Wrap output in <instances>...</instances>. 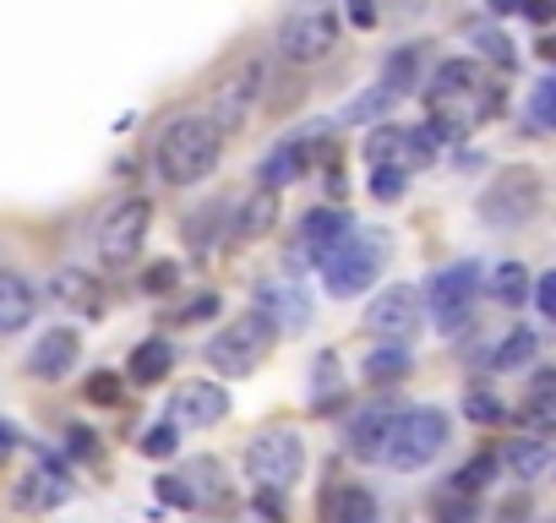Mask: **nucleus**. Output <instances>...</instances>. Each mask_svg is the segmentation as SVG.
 <instances>
[{"mask_svg": "<svg viewBox=\"0 0 556 523\" xmlns=\"http://www.w3.org/2000/svg\"><path fill=\"white\" fill-rule=\"evenodd\" d=\"M502 104H507V93L496 88V77L475 61V55H453V61H442L437 72H431V82H426V126L442 137V142H458V137H469L475 126H485L491 115H502Z\"/></svg>", "mask_w": 556, "mask_h": 523, "instance_id": "1", "label": "nucleus"}, {"mask_svg": "<svg viewBox=\"0 0 556 523\" xmlns=\"http://www.w3.org/2000/svg\"><path fill=\"white\" fill-rule=\"evenodd\" d=\"M218 158H224V137L213 131L207 115H175V120H164V131L153 142V169L175 191L202 186L218 169Z\"/></svg>", "mask_w": 556, "mask_h": 523, "instance_id": "2", "label": "nucleus"}, {"mask_svg": "<svg viewBox=\"0 0 556 523\" xmlns=\"http://www.w3.org/2000/svg\"><path fill=\"white\" fill-rule=\"evenodd\" d=\"M339 34H344V17L333 0H295L273 28V50L290 66H317L339 50Z\"/></svg>", "mask_w": 556, "mask_h": 523, "instance_id": "3", "label": "nucleus"}, {"mask_svg": "<svg viewBox=\"0 0 556 523\" xmlns=\"http://www.w3.org/2000/svg\"><path fill=\"white\" fill-rule=\"evenodd\" d=\"M447 436H453V425H447V414H442L437 404L393 409L377 463H388V469H399V474H415V469H426V463L447 447Z\"/></svg>", "mask_w": 556, "mask_h": 523, "instance_id": "4", "label": "nucleus"}, {"mask_svg": "<svg viewBox=\"0 0 556 523\" xmlns=\"http://www.w3.org/2000/svg\"><path fill=\"white\" fill-rule=\"evenodd\" d=\"M382 262H388V234L355 224V234L339 240V245L317 262V273H323V290H328L333 301H355V295H366V290L377 284Z\"/></svg>", "mask_w": 556, "mask_h": 523, "instance_id": "5", "label": "nucleus"}, {"mask_svg": "<svg viewBox=\"0 0 556 523\" xmlns=\"http://www.w3.org/2000/svg\"><path fill=\"white\" fill-rule=\"evenodd\" d=\"M245 474H251V490L256 496H290L306 474V436L301 431H262L251 447H245Z\"/></svg>", "mask_w": 556, "mask_h": 523, "instance_id": "6", "label": "nucleus"}, {"mask_svg": "<svg viewBox=\"0 0 556 523\" xmlns=\"http://www.w3.org/2000/svg\"><path fill=\"white\" fill-rule=\"evenodd\" d=\"M273 322L267 317H256V311H245V317H235L229 328H218L213 339H207V349H202V360L218 371V377H251L262 360H267V349H273Z\"/></svg>", "mask_w": 556, "mask_h": 523, "instance_id": "7", "label": "nucleus"}, {"mask_svg": "<svg viewBox=\"0 0 556 523\" xmlns=\"http://www.w3.org/2000/svg\"><path fill=\"white\" fill-rule=\"evenodd\" d=\"M540 175L534 169H502L485 191H480V202H475V213L491 224V229H518V224H529L534 213H540Z\"/></svg>", "mask_w": 556, "mask_h": 523, "instance_id": "8", "label": "nucleus"}, {"mask_svg": "<svg viewBox=\"0 0 556 523\" xmlns=\"http://www.w3.org/2000/svg\"><path fill=\"white\" fill-rule=\"evenodd\" d=\"M475 295H480V268L475 262H453V268L431 273L420 301H426V317L442 328V333H458L469 317H475Z\"/></svg>", "mask_w": 556, "mask_h": 523, "instance_id": "9", "label": "nucleus"}, {"mask_svg": "<svg viewBox=\"0 0 556 523\" xmlns=\"http://www.w3.org/2000/svg\"><path fill=\"white\" fill-rule=\"evenodd\" d=\"M437 153H442V137L431 126H377L366 137L371 169H404V175H415V169L437 164Z\"/></svg>", "mask_w": 556, "mask_h": 523, "instance_id": "10", "label": "nucleus"}, {"mask_svg": "<svg viewBox=\"0 0 556 523\" xmlns=\"http://www.w3.org/2000/svg\"><path fill=\"white\" fill-rule=\"evenodd\" d=\"M153 229V202L148 196H121L104 218H99V256L110 268H126V262L142 256V240Z\"/></svg>", "mask_w": 556, "mask_h": 523, "instance_id": "11", "label": "nucleus"}, {"mask_svg": "<svg viewBox=\"0 0 556 523\" xmlns=\"http://www.w3.org/2000/svg\"><path fill=\"white\" fill-rule=\"evenodd\" d=\"M262 93H267V61H240V66L213 88V110H207L213 131H218V137H224V131H240V126L256 115Z\"/></svg>", "mask_w": 556, "mask_h": 523, "instance_id": "12", "label": "nucleus"}, {"mask_svg": "<svg viewBox=\"0 0 556 523\" xmlns=\"http://www.w3.org/2000/svg\"><path fill=\"white\" fill-rule=\"evenodd\" d=\"M420 322H426V301H420V290H409V284L377 290L371 306H366V317H361V328H366L371 339H382V344H409V339L420 333Z\"/></svg>", "mask_w": 556, "mask_h": 523, "instance_id": "13", "label": "nucleus"}, {"mask_svg": "<svg viewBox=\"0 0 556 523\" xmlns=\"http://www.w3.org/2000/svg\"><path fill=\"white\" fill-rule=\"evenodd\" d=\"M350 234H355V218H350L344 207H312V213L301 218V234H295L290 256H285L290 279H295V273H312L317 262H323L339 240H350Z\"/></svg>", "mask_w": 556, "mask_h": 523, "instance_id": "14", "label": "nucleus"}, {"mask_svg": "<svg viewBox=\"0 0 556 523\" xmlns=\"http://www.w3.org/2000/svg\"><path fill=\"white\" fill-rule=\"evenodd\" d=\"M72 490H77V480H72V469L55 458V452H34V469L12 485V507L17 512H55L61 501H72Z\"/></svg>", "mask_w": 556, "mask_h": 523, "instance_id": "15", "label": "nucleus"}, {"mask_svg": "<svg viewBox=\"0 0 556 523\" xmlns=\"http://www.w3.org/2000/svg\"><path fill=\"white\" fill-rule=\"evenodd\" d=\"M251 311L267 317L273 333H301V328L312 322V295H306L295 279H267V284H256Z\"/></svg>", "mask_w": 556, "mask_h": 523, "instance_id": "16", "label": "nucleus"}, {"mask_svg": "<svg viewBox=\"0 0 556 523\" xmlns=\"http://www.w3.org/2000/svg\"><path fill=\"white\" fill-rule=\"evenodd\" d=\"M180 431H207V425H218L224 414H229V393L218 387V382H180L175 393H169V409H164Z\"/></svg>", "mask_w": 556, "mask_h": 523, "instance_id": "17", "label": "nucleus"}, {"mask_svg": "<svg viewBox=\"0 0 556 523\" xmlns=\"http://www.w3.org/2000/svg\"><path fill=\"white\" fill-rule=\"evenodd\" d=\"M77 349H83L77 328H45L39 344L28 349V377H39V382H61V377L77 366Z\"/></svg>", "mask_w": 556, "mask_h": 523, "instance_id": "18", "label": "nucleus"}, {"mask_svg": "<svg viewBox=\"0 0 556 523\" xmlns=\"http://www.w3.org/2000/svg\"><path fill=\"white\" fill-rule=\"evenodd\" d=\"M273 224H278V191L256 186L245 202H235V213H229V240H235V245L262 240V234H273Z\"/></svg>", "mask_w": 556, "mask_h": 523, "instance_id": "19", "label": "nucleus"}, {"mask_svg": "<svg viewBox=\"0 0 556 523\" xmlns=\"http://www.w3.org/2000/svg\"><path fill=\"white\" fill-rule=\"evenodd\" d=\"M50 301H55L61 311L104 317V284H99L93 273H83V268H61V273L50 279Z\"/></svg>", "mask_w": 556, "mask_h": 523, "instance_id": "20", "label": "nucleus"}, {"mask_svg": "<svg viewBox=\"0 0 556 523\" xmlns=\"http://www.w3.org/2000/svg\"><path fill=\"white\" fill-rule=\"evenodd\" d=\"M34 311H39V290H34L23 273L0 268V339L23 333V328L34 322Z\"/></svg>", "mask_w": 556, "mask_h": 523, "instance_id": "21", "label": "nucleus"}, {"mask_svg": "<svg viewBox=\"0 0 556 523\" xmlns=\"http://www.w3.org/2000/svg\"><path fill=\"white\" fill-rule=\"evenodd\" d=\"M388 420H393V409H388V404H371V409H361V414L344 425V452H350V458H366V463H377V458H382Z\"/></svg>", "mask_w": 556, "mask_h": 523, "instance_id": "22", "label": "nucleus"}, {"mask_svg": "<svg viewBox=\"0 0 556 523\" xmlns=\"http://www.w3.org/2000/svg\"><path fill=\"white\" fill-rule=\"evenodd\" d=\"M377 88H382V99H388V104L409 99V93L420 88V44H404V50H393V55L382 61V77H377Z\"/></svg>", "mask_w": 556, "mask_h": 523, "instance_id": "23", "label": "nucleus"}, {"mask_svg": "<svg viewBox=\"0 0 556 523\" xmlns=\"http://www.w3.org/2000/svg\"><path fill=\"white\" fill-rule=\"evenodd\" d=\"M169 371H175V344H169V339H142V344L131 349L126 377H131L137 387H159Z\"/></svg>", "mask_w": 556, "mask_h": 523, "instance_id": "24", "label": "nucleus"}, {"mask_svg": "<svg viewBox=\"0 0 556 523\" xmlns=\"http://www.w3.org/2000/svg\"><path fill=\"white\" fill-rule=\"evenodd\" d=\"M496 458H502L518 480H540V474L556 463V452H551V442H545V436H518V442H513L507 452H496Z\"/></svg>", "mask_w": 556, "mask_h": 523, "instance_id": "25", "label": "nucleus"}, {"mask_svg": "<svg viewBox=\"0 0 556 523\" xmlns=\"http://www.w3.org/2000/svg\"><path fill=\"white\" fill-rule=\"evenodd\" d=\"M529 273H523V262H496L491 268V279H485V290H491V301L496 306H523L529 301Z\"/></svg>", "mask_w": 556, "mask_h": 523, "instance_id": "26", "label": "nucleus"}, {"mask_svg": "<svg viewBox=\"0 0 556 523\" xmlns=\"http://www.w3.org/2000/svg\"><path fill=\"white\" fill-rule=\"evenodd\" d=\"M534 349H540L534 328H513V333L485 355V366H491V371H518V366H529V360H534Z\"/></svg>", "mask_w": 556, "mask_h": 523, "instance_id": "27", "label": "nucleus"}, {"mask_svg": "<svg viewBox=\"0 0 556 523\" xmlns=\"http://www.w3.org/2000/svg\"><path fill=\"white\" fill-rule=\"evenodd\" d=\"M361 377L366 382H399V377H409V344H377L371 355H366V366H361Z\"/></svg>", "mask_w": 556, "mask_h": 523, "instance_id": "28", "label": "nucleus"}, {"mask_svg": "<svg viewBox=\"0 0 556 523\" xmlns=\"http://www.w3.org/2000/svg\"><path fill=\"white\" fill-rule=\"evenodd\" d=\"M328 523H377V496H371L366 485L333 490V501H328Z\"/></svg>", "mask_w": 556, "mask_h": 523, "instance_id": "29", "label": "nucleus"}, {"mask_svg": "<svg viewBox=\"0 0 556 523\" xmlns=\"http://www.w3.org/2000/svg\"><path fill=\"white\" fill-rule=\"evenodd\" d=\"M518 425H523L529 436H556V393H551V382H540V387L529 393V404L518 409Z\"/></svg>", "mask_w": 556, "mask_h": 523, "instance_id": "30", "label": "nucleus"}, {"mask_svg": "<svg viewBox=\"0 0 556 523\" xmlns=\"http://www.w3.org/2000/svg\"><path fill=\"white\" fill-rule=\"evenodd\" d=\"M312 393H317V409H333V404L344 398V366H339L333 349L317 355V366H312Z\"/></svg>", "mask_w": 556, "mask_h": 523, "instance_id": "31", "label": "nucleus"}, {"mask_svg": "<svg viewBox=\"0 0 556 523\" xmlns=\"http://www.w3.org/2000/svg\"><path fill=\"white\" fill-rule=\"evenodd\" d=\"M496 463H502L496 452H475V458L453 474V485H447V490H458V496H480V490L496 480Z\"/></svg>", "mask_w": 556, "mask_h": 523, "instance_id": "32", "label": "nucleus"}, {"mask_svg": "<svg viewBox=\"0 0 556 523\" xmlns=\"http://www.w3.org/2000/svg\"><path fill=\"white\" fill-rule=\"evenodd\" d=\"M137 452H142V458H159V463H164V458H175V452H180V425H175L169 414H164V420H153V425L142 431Z\"/></svg>", "mask_w": 556, "mask_h": 523, "instance_id": "33", "label": "nucleus"}, {"mask_svg": "<svg viewBox=\"0 0 556 523\" xmlns=\"http://www.w3.org/2000/svg\"><path fill=\"white\" fill-rule=\"evenodd\" d=\"M431 518L437 523H480V501L475 496H458V490H442L431 501Z\"/></svg>", "mask_w": 556, "mask_h": 523, "instance_id": "34", "label": "nucleus"}, {"mask_svg": "<svg viewBox=\"0 0 556 523\" xmlns=\"http://www.w3.org/2000/svg\"><path fill=\"white\" fill-rule=\"evenodd\" d=\"M475 50H480L496 72H513V66H518V50H513L507 34H496V28H480V34H475Z\"/></svg>", "mask_w": 556, "mask_h": 523, "instance_id": "35", "label": "nucleus"}, {"mask_svg": "<svg viewBox=\"0 0 556 523\" xmlns=\"http://www.w3.org/2000/svg\"><path fill=\"white\" fill-rule=\"evenodd\" d=\"M464 414H469L475 425H496L507 409H502V398H496L491 387H469V393H464Z\"/></svg>", "mask_w": 556, "mask_h": 523, "instance_id": "36", "label": "nucleus"}, {"mask_svg": "<svg viewBox=\"0 0 556 523\" xmlns=\"http://www.w3.org/2000/svg\"><path fill=\"white\" fill-rule=\"evenodd\" d=\"M409 191V175L404 169H371V196L377 202H399Z\"/></svg>", "mask_w": 556, "mask_h": 523, "instance_id": "37", "label": "nucleus"}, {"mask_svg": "<svg viewBox=\"0 0 556 523\" xmlns=\"http://www.w3.org/2000/svg\"><path fill=\"white\" fill-rule=\"evenodd\" d=\"M83 393H88L93 404H121V393H126V382H121L115 371H93V377L83 382Z\"/></svg>", "mask_w": 556, "mask_h": 523, "instance_id": "38", "label": "nucleus"}, {"mask_svg": "<svg viewBox=\"0 0 556 523\" xmlns=\"http://www.w3.org/2000/svg\"><path fill=\"white\" fill-rule=\"evenodd\" d=\"M180 284V268H175V262H153V268L142 273V295H169Z\"/></svg>", "mask_w": 556, "mask_h": 523, "instance_id": "39", "label": "nucleus"}, {"mask_svg": "<svg viewBox=\"0 0 556 523\" xmlns=\"http://www.w3.org/2000/svg\"><path fill=\"white\" fill-rule=\"evenodd\" d=\"M218 306H224V301H218L213 290H202L191 306H180V311H175V322H180V328H186V322H207V317H218Z\"/></svg>", "mask_w": 556, "mask_h": 523, "instance_id": "40", "label": "nucleus"}, {"mask_svg": "<svg viewBox=\"0 0 556 523\" xmlns=\"http://www.w3.org/2000/svg\"><path fill=\"white\" fill-rule=\"evenodd\" d=\"M66 447H72V458H83V463H99V436H93L88 425H72V431H66Z\"/></svg>", "mask_w": 556, "mask_h": 523, "instance_id": "41", "label": "nucleus"}, {"mask_svg": "<svg viewBox=\"0 0 556 523\" xmlns=\"http://www.w3.org/2000/svg\"><path fill=\"white\" fill-rule=\"evenodd\" d=\"M159 496H164L169 507H186V512L197 507V496H191V485H186V474H164V480H159Z\"/></svg>", "mask_w": 556, "mask_h": 523, "instance_id": "42", "label": "nucleus"}, {"mask_svg": "<svg viewBox=\"0 0 556 523\" xmlns=\"http://www.w3.org/2000/svg\"><path fill=\"white\" fill-rule=\"evenodd\" d=\"M339 17H350L355 28H377V23H382V7H377V0H344Z\"/></svg>", "mask_w": 556, "mask_h": 523, "instance_id": "43", "label": "nucleus"}, {"mask_svg": "<svg viewBox=\"0 0 556 523\" xmlns=\"http://www.w3.org/2000/svg\"><path fill=\"white\" fill-rule=\"evenodd\" d=\"M529 295H534V306H540V311L556 322V273H540V279L529 284Z\"/></svg>", "mask_w": 556, "mask_h": 523, "instance_id": "44", "label": "nucleus"}, {"mask_svg": "<svg viewBox=\"0 0 556 523\" xmlns=\"http://www.w3.org/2000/svg\"><path fill=\"white\" fill-rule=\"evenodd\" d=\"M523 17L529 23H556V0H523Z\"/></svg>", "mask_w": 556, "mask_h": 523, "instance_id": "45", "label": "nucleus"}, {"mask_svg": "<svg viewBox=\"0 0 556 523\" xmlns=\"http://www.w3.org/2000/svg\"><path fill=\"white\" fill-rule=\"evenodd\" d=\"M17 447H23V436H17V425H12V420H0V463H7V458H12Z\"/></svg>", "mask_w": 556, "mask_h": 523, "instance_id": "46", "label": "nucleus"}, {"mask_svg": "<svg viewBox=\"0 0 556 523\" xmlns=\"http://www.w3.org/2000/svg\"><path fill=\"white\" fill-rule=\"evenodd\" d=\"M491 7V17H513V12H523V0H485Z\"/></svg>", "mask_w": 556, "mask_h": 523, "instance_id": "47", "label": "nucleus"}, {"mask_svg": "<svg viewBox=\"0 0 556 523\" xmlns=\"http://www.w3.org/2000/svg\"><path fill=\"white\" fill-rule=\"evenodd\" d=\"M518 518H523V501H507V507L496 512V523H518Z\"/></svg>", "mask_w": 556, "mask_h": 523, "instance_id": "48", "label": "nucleus"}, {"mask_svg": "<svg viewBox=\"0 0 556 523\" xmlns=\"http://www.w3.org/2000/svg\"><path fill=\"white\" fill-rule=\"evenodd\" d=\"M540 55H545V61H556V34H551V39H540Z\"/></svg>", "mask_w": 556, "mask_h": 523, "instance_id": "49", "label": "nucleus"}]
</instances>
